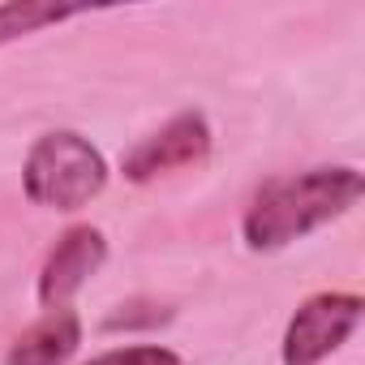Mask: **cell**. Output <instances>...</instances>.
Here are the masks:
<instances>
[{
  "instance_id": "cell-1",
  "label": "cell",
  "mask_w": 365,
  "mask_h": 365,
  "mask_svg": "<svg viewBox=\"0 0 365 365\" xmlns=\"http://www.w3.org/2000/svg\"><path fill=\"white\" fill-rule=\"evenodd\" d=\"M365 180L356 168H309L262 180L245 207L241 237L254 254H275L356 207Z\"/></svg>"
},
{
  "instance_id": "cell-2",
  "label": "cell",
  "mask_w": 365,
  "mask_h": 365,
  "mask_svg": "<svg viewBox=\"0 0 365 365\" xmlns=\"http://www.w3.org/2000/svg\"><path fill=\"white\" fill-rule=\"evenodd\" d=\"M108 185V163L103 155L73 129L43 133L22 168V190L35 207L48 211H78L91 198H99Z\"/></svg>"
},
{
  "instance_id": "cell-3",
  "label": "cell",
  "mask_w": 365,
  "mask_h": 365,
  "mask_svg": "<svg viewBox=\"0 0 365 365\" xmlns=\"http://www.w3.org/2000/svg\"><path fill=\"white\" fill-rule=\"evenodd\" d=\"M365 301L356 292H314L297 305V314L284 327V365H322L335 348L348 344V335L361 322Z\"/></svg>"
},
{
  "instance_id": "cell-4",
  "label": "cell",
  "mask_w": 365,
  "mask_h": 365,
  "mask_svg": "<svg viewBox=\"0 0 365 365\" xmlns=\"http://www.w3.org/2000/svg\"><path fill=\"white\" fill-rule=\"evenodd\" d=\"M207 155H211V125H207V116L202 112H180L159 133L142 138L120 159V172H125V180H133V185H150V180H159L168 172L207 163Z\"/></svg>"
},
{
  "instance_id": "cell-5",
  "label": "cell",
  "mask_w": 365,
  "mask_h": 365,
  "mask_svg": "<svg viewBox=\"0 0 365 365\" xmlns=\"http://www.w3.org/2000/svg\"><path fill=\"white\" fill-rule=\"evenodd\" d=\"M103 258H108V241L99 228L73 224L69 232H61L52 254L43 258V271H39V301L48 309H65L69 297L103 267Z\"/></svg>"
},
{
  "instance_id": "cell-6",
  "label": "cell",
  "mask_w": 365,
  "mask_h": 365,
  "mask_svg": "<svg viewBox=\"0 0 365 365\" xmlns=\"http://www.w3.org/2000/svg\"><path fill=\"white\" fill-rule=\"evenodd\" d=\"M82 344V322L73 309H48V318H39L31 331H22L14 339V348L5 352V365H65Z\"/></svg>"
},
{
  "instance_id": "cell-7",
  "label": "cell",
  "mask_w": 365,
  "mask_h": 365,
  "mask_svg": "<svg viewBox=\"0 0 365 365\" xmlns=\"http://www.w3.org/2000/svg\"><path fill=\"white\" fill-rule=\"evenodd\" d=\"M78 14H86V9L82 5H52V0H9V5H0V48L22 39V35H35L43 26H61Z\"/></svg>"
},
{
  "instance_id": "cell-8",
  "label": "cell",
  "mask_w": 365,
  "mask_h": 365,
  "mask_svg": "<svg viewBox=\"0 0 365 365\" xmlns=\"http://www.w3.org/2000/svg\"><path fill=\"white\" fill-rule=\"evenodd\" d=\"M86 365H180V356L172 348H159V344H133V348H116V352H103Z\"/></svg>"
},
{
  "instance_id": "cell-9",
  "label": "cell",
  "mask_w": 365,
  "mask_h": 365,
  "mask_svg": "<svg viewBox=\"0 0 365 365\" xmlns=\"http://www.w3.org/2000/svg\"><path fill=\"white\" fill-rule=\"evenodd\" d=\"M146 305L142 301H133V305H120V314H112L108 318V331H116V327H138V322H146V327H155V322H168V309H150V314H142Z\"/></svg>"
}]
</instances>
